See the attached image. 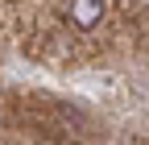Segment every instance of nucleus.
I'll return each mask as SVG.
<instances>
[{
  "instance_id": "f257e3e1",
  "label": "nucleus",
  "mask_w": 149,
  "mask_h": 145,
  "mask_svg": "<svg viewBox=\"0 0 149 145\" xmlns=\"http://www.w3.org/2000/svg\"><path fill=\"white\" fill-rule=\"evenodd\" d=\"M66 17L74 29H95L100 17H104V0H70L66 4Z\"/></svg>"
}]
</instances>
